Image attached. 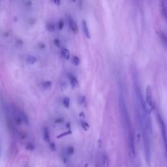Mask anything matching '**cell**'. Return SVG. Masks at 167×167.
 I'll return each instance as SVG.
<instances>
[{
    "label": "cell",
    "mask_w": 167,
    "mask_h": 167,
    "mask_svg": "<svg viewBox=\"0 0 167 167\" xmlns=\"http://www.w3.org/2000/svg\"><path fill=\"white\" fill-rule=\"evenodd\" d=\"M61 54H62V57L64 58L66 60H69L70 59L71 55H70V52L68 49H65V48H63L61 50Z\"/></svg>",
    "instance_id": "cell-6"
},
{
    "label": "cell",
    "mask_w": 167,
    "mask_h": 167,
    "mask_svg": "<svg viewBox=\"0 0 167 167\" xmlns=\"http://www.w3.org/2000/svg\"><path fill=\"white\" fill-rule=\"evenodd\" d=\"M82 29L83 31L85 36L86 37L87 39H90V33L89 30L88 28V26H87V24L86 22V20H82Z\"/></svg>",
    "instance_id": "cell-4"
},
{
    "label": "cell",
    "mask_w": 167,
    "mask_h": 167,
    "mask_svg": "<svg viewBox=\"0 0 167 167\" xmlns=\"http://www.w3.org/2000/svg\"><path fill=\"white\" fill-rule=\"evenodd\" d=\"M27 63L28 64H34V63H35L37 61V58L35 56H33V55H31V56H29L27 58Z\"/></svg>",
    "instance_id": "cell-12"
},
{
    "label": "cell",
    "mask_w": 167,
    "mask_h": 167,
    "mask_svg": "<svg viewBox=\"0 0 167 167\" xmlns=\"http://www.w3.org/2000/svg\"><path fill=\"white\" fill-rule=\"evenodd\" d=\"M69 24L70 29L73 33H78V26L77 24H76V23L75 22V21L71 17L69 18Z\"/></svg>",
    "instance_id": "cell-3"
},
{
    "label": "cell",
    "mask_w": 167,
    "mask_h": 167,
    "mask_svg": "<svg viewBox=\"0 0 167 167\" xmlns=\"http://www.w3.org/2000/svg\"><path fill=\"white\" fill-rule=\"evenodd\" d=\"M62 121H63V120H62V119H58V120H56V121H55V122L59 123V122H62Z\"/></svg>",
    "instance_id": "cell-26"
},
{
    "label": "cell",
    "mask_w": 167,
    "mask_h": 167,
    "mask_svg": "<svg viewBox=\"0 0 167 167\" xmlns=\"http://www.w3.org/2000/svg\"><path fill=\"white\" fill-rule=\"evenodd\" d=\"M54 43L55 44V46L58 48H60L61 46V42L60 40L58 39H55L54 40Z\"/></svg>",
    "instance_id": "cell-22"
},
{
    "label": "cell",
    "mask_w": 167,
    "mask_h": 167,
    "mask_svg": "<svg viewBox=\"0 0 167 167\" xmlns=\"http://www.w3.org/2000/svg\"><path fill=\"white\" fill-rule=\"evenodd\" d=\"M70 83L73 88H76V87H78L79 86V83L77 78L74 76H70Z\"/></svg>",
    "instance_id": "cell-7"
},
{
    "label": "cell",
    "mask_w": 167,
    "mask_h": 167,
    "mask_svg": "<svg viewBox=\"0 0 167 167\" xmlns=\"http://www.w3.org/2000/svg\"><path fill=\"white\" fill-rule=\"evenodd\" d=\"M73 153H74V148L73 147H71V146L68 147L67 149V155H71L73 154Z\"/></svg>",
    "instance_id": "cell-19"
},
{
    "label": "cell",
    "mask_w": 167,
    "mask_h": 167,
    "mask_svg": "<svg viewBox=\"0 0 167 167\" xmlns=\"http://www.w3.org/2000/svg\"><path fill=\"white\" fill-rule=\"evenodd\" d=\"M50 150H51V151H52V152H54V151H55V150H56V146H55V144H54V142L50 143Z\"/></svg>",
    "instance_id": "cell-23"
},
{
    "label": "cell",
    "mask_w": 167,
    "mask_h": 167,
    "mask_svg": "<svg viewBox=\"0 0 167 167\" xmlns=\"http://www.w3.org/2000/svg\"><path fill=\"white\" fill-rule=\"evenodd\" d=\"M146 94V102L148 103V105L150 107L153 108V94H152V88H151L150 86H147Z\"/></svg>",
    "instance_id": "cell-2"
},
{
    "label": "cell",
    "mask_w": 167,
    "mask_h": 167,
    "mask_svg": "<svg viewBox=\"0 0 167 167\" xmlns=\"http://www.w3.org/2000/svg\"><path fill=\"white\" fill-rule=\"evenodd\" d=\"M20 118L21 119H22V120L24 121L25 123H28V117H27V116H26V114L24 112H22V113H21V116H20Z\"/></svg>",
    "instance_id": "cell-18"
},
{
    "label": "cell",
    "mask_w": 167,
    "mask_h": 167,
    "mask_svg": "<svg viewBox=\"0 0 167 167\" xmlns=\"http://www.w3.org/2000/svg\"><path fill=\"white\" fill-rule=\"evenodd\" d=\"M46 29L50 32H53L55 30V26L52 23H48L46 25Z\"/></svg>",
    "instance_id": "cell-16"
},
{
    "label": "cell",
    "mask_w": 167,
    "mask_h": 167,
    "mask_svg": "<svg viewBox=\"0 0 167 167\" xmlns=\"http://www.w3.org/2000/svg\"><path fill=\"white\" fill-rule=\"evenodd\" d=\"M15 122H16V124H17V125H20V124L22 123V119H21L20 116H18V117L16 118Z\"/></svg>",
    "instance_id": "cell-21"
},
{
    "label": "cell",
    "mask_w": 167,
    "mask_h": 167,
    "mask_svg": "<svg viewBox=\"0 0 167 167\" xmlns=\"http://www.w3.org/2000/svg\"><path fill=\"white\" fill-rule=\"evenodd\" d=\"M102 164L103 167H109V159L107 155L103 154L102 157Z\"/></svg>",
    "instance_id": "cell-8"
},
{
    "label": "cell",
    "mask_w": 167,
    "mask_h": 167,
    "mask_svg": "<svg viewBox=\"0 0 167 167\" xmlns=\"http://www.w3.org/2000/svg\"><path fill=\"white\" fill-rule=\"evenodd\" d=\"M53 3H55L56 5H59L60 4V1H59V0H55V1H53Z\"/></svg>",
    "instance_id": "cell-25"
},
{
    "label": "cell",
    "mask_w": 167,
    "mask_h": 167,
    "mask_svg": "<svg viewBox=\"0 0 167 167\" xmlns=\"http://www.w3.org/2000/svg\"><path fill=\"white\" fill-rule=\"evenodd\" d=\"M42 86L44 89H49L52 86V82L50 81H45L42 83Z\"/></svg>",
    "instance_id": "cell-11"
},
{
    "label": "cell",
    "mask_w": 167,
    "mask_h": 167,
    "mask_svg": "<svg viewBox=\"0 0 167 167\" xmlns=\"http://www.w3.org/2000/svg\"><path fill=\"white\" fill-rule=\"evenodd\" d=\"M42 134H43V139L45 142H50V134L49 129L46 127H44L43 131H42Z\"/></svg>",
    "instance_id": "cell-5"
},
{
    "label": "cell",
    "mask_w": 167,
    "mask_h": 167,
    "mask_svg": "<svg viewBox=\"0 0 167 167\" xmlns=\"http://www.w3.org/2000/svg\"><path fill=\"white\" fill-rule=\"evenodd\" d=\"M58 26V28H59L60 30H62V29L63 28V26H64V22H63V21L62 20H60L59 21Z\"/></svg>",
    "instance_id": "cell-20"
},
{
    "label": "cell",
    "mask_w": 167,
    "mask_h": 167,
    "mask_svg": "<svg viewBox=\"0 0 167 167\" xmlns=\"http://www.w3.org/2000/svg\"><path fill=\"white\" fill-rule=\"evenodd\" d=\"M63 105L66 108H69L70 107V99L69 97H65L63 100Z\"/></svg>",
    "instance_id": "cell-14"
},
{
    "label": "cell",
    "mask_w": 167,
    "mask_h": 167,
    "mask_svg": "<svg viewBox=\"0 0 167 167\" xmlns=\"http://www.w3.org/2000/svg\"><path fill=\"white\" fill-rule=\"evenodd\" d=\"M72 63L73 65H75L76 66H78L80 64V60L79 59V58L76 55H74V56L72 58Z\"/></svg>",
    "instance_id": "cell-13"
},
{
    "label": "cell",
    "mask_w": 167,
    "mask_h": 167,
    "mask_svg": "<svg viewBox=\"0 0 167 167\" xmlns=\"http://www.w3.org/2000/svg\"><path fill=\"white\" fill-rule=\"evenodd\" d=\"M80 125L82 128L85 131H87V130L89 129V125L87 122L84 121H80Z\"/></svg>",
    "instance_id": "cell-15"
},
{
    "label": "cell",
    "mask_w": 167,
    "mask_h": 167,
    "mask_svg": "<svg viewBox=\"0 0 167 167\" xmlns=\"http://www.w3.org/2000/svg\"><path fill=\"white\" fill-rule=\"evenodd\" d=\"M161 13H162V15L164 17V18L167 20V8L165 6V5L164 4V2L162 1L161 2Z\"/></svg>",
    "instance_id": "cell-9"
},
{
    "label": "cell",
    "mask_w": 167,
    "mask_h": 167,
    "mask_svg": "<svg viewBox=\"0 0 167 167\" xmlns=\"http://www.w3.org/2000/svg\"><path fill=\"white\" fill-rule=\"evenodd\" d=\"M26 148H27V149L29 150H33L34 149V147L31 144H28L27 145V146H26Z\"/></svg>",
    "instance_id": "cell-24"
},
{
    "label": "cell",
    "mask_w": 167,
    "mask_h": 167,
    "mask_svg": "<svg viewBox=\"0 0 167 167\" xmlns=\"http://www.w3.org/2000/svg\"><path fill=\"white\" fill-rule=\"evenodd\" d=\"M159 37L165 46L167 47V35L163 32L159 33Z\"/></svg>",
    "instance_id": "cell-10"
},
{
    "label": "cell",
    "mask_w": 167,
    "mask_h": 167,
    "mask_svg": "<svg viewBox=\"0 0 167 167\" xmlns=\"http://www.w3.org/2000/svg\"><path fill=\"white\" fill-rule=\"evenodd\" d=\"M71 133H72V132H71V131H70V130H69V131H67L62 132V133H61L59 135H58L56 138H57V139H61V138L64 137L65 136H67V135L71 134Z\"/></svg>",
    "instance_id": "cell-17"
},
{
    "label": "cell",
    "mask_w": 167,
    "mask_h": 167,
    "mask_svg": "<svg viewBox=\"0 0 167 167\" xmlns=\"http://www.w3.org/2000/svg\"><path fill=\"white\" fill-rule=\"evenodd\" d=\"M159 121V123L161 125V132H162V135L164 140V143H165V148H166V152L167 153V137H166V128L165 125V123L163 120V119L161 118L160 116H158Z\"/></svg>",
    "instance_id": "cell-1"
}]
</instances>
